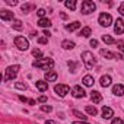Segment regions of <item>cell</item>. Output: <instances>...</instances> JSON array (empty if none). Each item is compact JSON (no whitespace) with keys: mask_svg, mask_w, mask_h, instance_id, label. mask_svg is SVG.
I'll return each mask as SVG.
<instances>
[{"mask_svg":"<svg viewBox=\"0 0 124 124\" xmlns=\"http://www.w3.org/2000/svg\"><path fill=\"white\" fill-rule=\"evenodd\" d=\"M32 64H34V67H38V69L51 72L53 67H54V60L53 58H41V60H35Z\"/></svg>","mask_w":124,"mask_h":124,"instance_id":"obj_1","label":"cell"},{"mask_svg":"<svg viewBox=\"0 0 124 124\" xmlns=\"http://www.w3.org/2000/svg\"><path fill=\"white\" fill-rule=\"evenodd\" d=\"M82 60H83V63H85V67L88 70H91L95 64H96V60L93 57V54L91 51H83L82 53Z\"/></svg>","mask_w":124,"mask_h":124,"instance_id":"obj_2","label":"cell"},{"mask_svg":"<svg viewBox=\"0 0 124 124\" xmlns=\"http://www.w3.org/2000/svg\"><path fill=\"white\" fill-rule=\"evenodd\" d=\"M19 69H21V67H19V64L9 66V67L6 69V73H5V80H6V82H9V80L15 79V78H16V75H18V70H19Z\"/></svg>","mask_w":124,"mask_h":124,"instance_id":"obj_3","label":"cell"},{"mask_svg":"<svg viewBox=\"0 0 124 124\" xmlns=\"http://www.w3.org/2000/svg\"><path fill=\"white\" fill-rule=\"evenodd\" d=\"M96 9V5L93 2H91V0H85V2H82V6H80V10L83 15H89L92 12H95Z\"/></svg>","mask_w":124,"mask_h":124,"instance_id":"obj_4","label":"cell"},{"mask_svg":"<svg viewBox=\"0 0 124 124\" xmlns=\"http://www.w3.org/2000/svg\"><path fill=\"white\" fill-rule=\"evenodd\" d=\"M98 22H99V25H101V26H105V28H107V26H109V25L112 23V18H111V15H109V13H105V12H104V13H101V15H99Z\"/></svg>","mask_w":124,"mask_h":124,"instance_id":"obj_5","label":"cell"},{"mask_svg":"<svg viewBox=\"0 0 124 124\" xmlns=\"http://www.w3.org/2000/svg\"><path fill=\"white\" fill-rule=\"evenodd\" d=\"M54 92H55L58 96L63 98V96H66V95L70 92V88H69L67 85H61V83H58V85L54 86Z\"/></svg>","mask_w":124,"mask_h":124,"instance_id":"obj_6","label":"cell"},{"mask_svg":"<svg viewBox=\"0 0 124 124\" xmlns=\"http://www.w3.org/2000/svg\"><path fill=\"white\" fill-rule=\"evenodd\" d=\"M15 45L19 48V50H28V47H29V42H28V39L26 38H23V37H16L15 38Z\"/></svg>","mask_w":124,"mask_h":124,"instance_id":"obj_7","label":"cell"},{"mask_svg":"<svg viewBox=\"0 0 124 124\" xmlns=\"http://www.w3.org/2000/svg\"><path fill=\"white\" fill-rule=\"evenodd\" d=\"M114 32H115L117 35L124 34V21H123V19L118 18V19L114 22Z\"/></svg>","mask_w":124,"mask_h":124,"instance_id":"obj_8","label":"cell"},{"mask_svg":"<svg viewBox=\"0 0 124 124\" xmlns=\"http://www.w3.org/2000/svg\"><path fill=\"white\" fill-rule=\"evenodd\" d=\"M72 95H73L75 98H85V96H86V92L83 91L82 86L76 85V86H73V89H72Z\"/></svg>","mask_w":124,"mask_h":124,"instance_id":"obj_9","label":"cell"},{"mask_svg":"<svg viewBox=\"0 0 124 124\" xmlns=\"http://www.w3.org/2000/svg\"><path fill=\"white\" fill-rule=\"evenodd\" d=\"M13 18H15L13 12H9V10H0V19H2V21H15Z\"/></svg>","mask_w":124,"mask_h":124,"instance_id":"obj_10","label":"cell"},{"mask_svg":"<svg viewBox=\"0 0 124 124\" xmlns=\"http://www.w3.org/2000/svg\"><path fill=\"white\" fill-rule=\"evenodd\" d=\"M102 117H104L105 120H109V118L114 117V111H112L109 107H102Z\"/></svg>","mask_w":124,"mask_h":124,"instance_id":"obj_11","label":"cell"},{"mask_svg":"<svg viewBox=\"0 0 124 124\" xmlns=\"http://www.w3.org/2000/svg\"><path fill=\"white\" fill-rule=\"evenodd\" d=\"M112 93L117 95V96H123L124 95V85H114L112 86Z\"/></svg>","mask_w":124,"mask_h":124,"instance_id":"obj_12","label":"cell"},{"mask_svg":"<svg viewBox=\"0 0 124 124\" xmlns=\"http://www.w3.org/2000/svg\"><path fill=\"white\" fill-rule=\"evenodd\" d=\"M35 86H37V89H38L39 92H45V91L48 89V83H47L45 80H37V82H35Z\"/></svg>","mask_w":124,"mask_h":124,"instance_id":"obj_13","label":"cell"},{"mask_svg":"<svg viewBox=\"0 0 124 124\" xmlns=\"http://www.w3.org/2000/svg\"><path fill=\"white\" fill-rule=\"evenodd\" d=\"M91 101H92L93 104H99V102L102 101L101 93H99L98 91H92V92H91Z\"/></svg>","mask_w":124,"mask_h":124,"instance_id":"obj_14","label":"cell"},{"mask_svg":"<svg viewBox=\"0 0 124 124\" xmlns=\"http://www.w3.org/2000/svg\"><path fill=\"white\" fill-rule=\"evenodd\" d=\"M101 86L102 88H108L109 85H111V76H108V75H104V76H101Z\"/></svg>","mask_w":124,"mask_h":124,"instance_id":"obj_15","label":"cell"},{"mask_svg":"<svg viewBox=\"0 0 124 124\" xmlns=\"http://www.w3.org/2000/svg\"><path fill=\"white\" fill-rule=\"evenodd\" d=\"M80 25H82V23H80L79 21H75V22H72V23L66 25V29L72 32V31H76V29H79V28H80Z\"/></svg>","mask_w":124,"mask_h":124,"instance_id":"obj_16","label":"cell"},{"mask_svg":"<svg viewBox=\"0 0 124 124\" xmlns=\"http://www.w3.org/2000/svg\"><path fill=\"white\" fill-rule=\"evenodd\" d=\"M45 80H47V82H55V80H57V73H55L54 70L47 72V73H45Z\"/></svg>","mask_w":124,"mask_h":124,"instance_id":"obj_17","label":"cell"},{"mask_svg":"<svg viewBox=\"0 0 124 124\" xmlns=\"http://www.w3.org/2000/svg\"><path fill=\"white\" fill-rule=\"evenodd\" d=\"M61 47H63L64 50H73L76 47V44L73 41H69V39H64L63 42H61Z\"/></svg>","mask_w":124,"mask_h":124,"instance_id":"obj_18","label":"cell"},{"mask_svg":"<svg viewBox=\"0 0 124 124\" xmlns=\"http://www.w3.org/2000/svg\"><path fill=\"white\" fill-rule=\"evenodd\" d=\"M38 26H41V28H50L51 26V21L47 19V18H42V19L38 21Z\"/></svg>","mask_w":124,"mask_h":124,"instance_id":"obj_19","label":"cell"},{"mask_svg":"<svg viewBox=\"0 0 124 124\" xmlns=\"http://www.w3.org/2000/svg\"><path fill=\"white\" fill-rule=\"evenodd\" d=\"M82 82H83V85H85V86H92L95 80H93V78H92L91 75H86V76H83Z\"/></svg>","mask_w":124,"mask_h":124,"instance_id":"obj_20","label":"cell"},{"mask_svg":"<svg viewBox=\"0 0 124 124\" xmlns=\"http://www.w3.org/2000/svg\"><path fill=\"white\" fill-rule=\"evenodd\" d=\"M34 8H35V6H34L32 3H25V5L21 6V10H22V13H28V12H31Z\"/></svg>","mask_w":124,"mask_h":124,"instance_id":"obj_21","label":"cell"},{"mask_svg":"<svg viewBox=\"0 0 124 124\" xmlns=\"http://www.w3.org/2000/svg\"><path fill=\"white\" fill-rule=\"evenodd\" d=\"M91 34H92V29H91L89 26L82 28V31L79 32V35H80V37H85V38H89V37H91Z\"/></svg>","mask_w":124,"mask_h":124,"instance_id":"obj_22","label":"cell"},{"mask_svg":"<svg viewBox=\"0 0 124 124\" xmlns=\"http://www.w3.org/2000/svg\"><path fill=\"white\" fill-rule=\"evenodd\" d=\"M101 55H102V57H105V58H108V60L115 58V54H114V53H111V51H108V50H101Z\"/></svg>","mask_w":124,"mask_h":124,"instance_id":"obj_23","label":"cell"},{"mask_svg":"<svg viewBox=\"0 0 124 124\" xmlns=\"http://www.w3.org/2000/svg\"><path fill=\"white\" fill-rule=\"evenodd\" d=\"M117 47H118V50L121 51V54H117V57L121 58V60H124V42H123V41H118V42H117Z\"/></svg>","mask_w":124,"mask_h":124,"instance_id":"obj_24","label":"cell"},{"mask_svg":"<svg viewBox=\"0 0 124 124\" xmlns=\"http://www.w3.org/2000/svg\"><path fill=\"white\" fill-rule=\"evenodd\" d=\"M102 41L105 42V44H108V45H111V44H115L117 41L112 38V37H109V35H102Z\"/></svg>","mask_w":124,"mask_h":124,"instance_id":"obj_25","label":"cell"},{"mask_svg":"<svg viewBox=\"0 0 124 124\" xmlns=\"http://www.w3.org/2000/svg\"><path fill=\"white\" fill-rule=\"evenodd\" d=\"M85 109H86V112H88L89 115H93V117H95V115L98 114V109H96L95 107H91V105H86V108H85Z\"/></svg>","mask_w":124,"mask_h":124,"instance_id":"obj_26","label":"cell"},{"mask_svg":"<svg viewBox=\"0 0 124 124\" xmlns=\"http://www.w3.org/2000/svg\"><path fill=\"white\" fill-rule=\"evenodd\" d=\"M64 6L70 10H75L76 9V2L75 0H67V2H64Z\"/></svg>","mask_w":124,"mask_h":124,"instance_id":"obj_27","label":"cell"},{"mask_svg":"<svg viewBox=\"0 0 124 124\" xmlns=\"http://www.w3.org/2000/svg\"><path fill=\"white\" fill-rule=\"evenodd\" d=\"M12 28H15V29H18V31H21V29L23 28V25H22V22H21L19 19H15V21L12 22Z\"/></svg>","mask_w":124,"mask_h":124,"instance_id":"obj_28","label":"cell"},{"mask_svg":"<svg viewBox=\"0 0 124 124\" xmlns=\"http://www.w3.org/2000/svg\"><path fill=\"white\" fill-rule=\"evenodd\" d=\"M32 55H34L35 58L41 60V58H42V51H41V50H38V48H34V50H32Z\"/></svg>","mask_w":124,"mask_h":124,"instance_id":"obj_29","label":"cell"},{"mask_svg":"<svg viewBox=\"0 0 124 124\" xmlns=\"http://www.w3.org/2000/svg\"><path fill=\"white\" fill-rule=\"evenodd\" d=\"M73 115H75V117H78V118H80L82 121H85V120L88 118L85 114H82V112H80V111H78V109H73Z\"/></svg>","mask_w":124,"mask_h":124,"instance_id":"obj_30","label":"cell"},{"mask_svg":"<svg viewBox=\"0 0 124 124\" xmlns=\"http://www.w3.org/2000/svg\"><path fill=\"white\" fill-rule=\"evenodd\" d=\"M15 88H16V89H22V91H25V89H26V85L22 83V82H16V83H15Z\"/></svg>","mask_w":124,"mask_h":124,"instance_id":"obj_31","label":"cell"},{"mask_svg":"<svg viewBox=\"0 0 124 124\" xmlns=\"http://www.w3.org/2000/svg\"><path fill=\"white\" fill-rule=\"evenodd\" d=\"M37 13H38V16H39V19H42V18L45 16V13H47V12H45V9H38V12H37Z\"/></svg>","mask_w":124,"mask_h":124,"instance_id":"obj_32","label":"cell"},{"mask_svg":"<svg viewBox=\"0 0 124 124\" xmlns=\"http://www.w3.org/2000/svg\"><path fill=\"white\" fill-rule=\"evenodd\" d=\"M41 109H42L44 112H51V111H53V108H51L50 105H42V107H41Z\"/></svg>","mask_w":124,"mask_h":124,"instance_id":"obj_33","label":"cell"},{"mask_svg":"<svg viewBox=\"0 0 124 124\" xmlns=\"http://www.w3.org/2000/svg\"><path fill=\"white\" fill-rule=\"evenodd\" d=\"M48 42V38L47 37H41V38H38V44H47Z\"/></svg>","mask_w":124,"mask_h":124,"instance_id":"obj_34","label":"cell"},{"mask_svg":"<svg viewBox=\"0 0 124 124\" xmlns=\"http://www.w3.org/2000/svg\"><path fill=\"white\" fill-rule=\"evenodd\" d=\"M111 124H124V121H123L121 118H118V117H117V118H114V120H112V123H111Z\"/></svg>","mask_w":124,"mask_h":124,"instance_id":"obj_35","label":"cell"},{"mask_svg":"<svg viewBox=\"0 0 124 124\" xmlns=\"http://www.w3.org/2000/svg\"><path fill=\"white\" fill-rule=\"evenodd\" d=\"M67 64H69V67L72 69V72H75V69H76V63H75V61H69Z\"/></svg>","mask_w":124,"mask_h":124,"instance_id":"obj_36","label":"cell"},{"mask_svg":"<svg viewBox=\"0 0 124 124\" xmlns=\"http://www.w3.org/2000/svg\"><path fill=\"white\" fill-rule=\"evenodd\" d=\"M6 3H8L9 6H16V5H18L16 0H6Z\"/></svg>","mask_w":124,"mask_h":124,"instance_id":"obj_37","label":"cell"},{"mask_svg":"<svg viewBox=\"0 0 124 124\" xmlns=\"http://www.w3.org/2000/svg\"><path fill=\"white\" fill-rule=\"evenodd\" d=\"M118 12H120V13H121L123 16H124V2H123V3H121L120 6H118Z\"/></svg>","mask_w":124,"mask_h":124,"instance_id":"obj_38","label":"cell"},{"mask_svg":"<svg viewBox=\"0 0 124 124\" xmlns=\"http://www.w3.org/2000/svg\"><path fill=\"white\" fill-rule=\"evenodd\" d=\"M38 102H47V96H45V95H41V96L38 98Z\"/></svg>","mask_w":124,"mask_h":124,"instance_id":"obj_39","label":"cell"},{"mask_svg":"<svg viewBox=\"0 0 124 124\" xmlns=\"http://www.w3.org/2000/svg\"><path fill=\"white\" fill-rule=\"evenodd\" d=\"M89 44H91L93 48H95V47H98V41H96V39H91V42H89Z\"/></svg>","mask_w":124,"mask_h":124,"instance_id":"obj_40","label":"cell"},{"mask_svg":"<svg viewBox=\"0 0 124 124\" xmlns=\"http://www.w3.org/2000/svg\"><path fill=\"white\" fill-rule=\"evenodd\" d=\"M19 101H22V102H28L29 99H26L25 96H22V95H19Z\"/></svg>","mask_w":124,"mask_h":124,"instance_id":"obj_41","label":"cell"},{"mask_svg":"<svg viewBox=\"0 0 124 124\" xmlns=\"http://www.w3.org/2000/svg\"><path fill=\"white\" fill-rule=\"evenodd\" d=\"M72 124H89V123H86V121H75Z\"/></svg>","mask_w":124,"mask_h":124,"instance_id":"obj_42","label":"cell"},{"mask_svg":"<svg viewBox=\"0 0 124 124\" xmlns=\"http://www.w3.org/2000/svg\"><path fill=\"white\" fill-rule=\"evenodd\" d=\"M44 35H45V37H47V38H48V37H50V35H51V34H50V31H47V29H44Z\"/></svg>","mask_w":124,"mask_h":124,"instance_id":"obj_43","label":"cell"},{"mask_svg":"<svg viewBox=\"0 0 124 124\" xmlns=\"http://www.w3.org/2000/svg\"><path fill=\"white\" fill-rule=\"evenodd\" d=\"M45 124H55V121H53V120H47Z\"/></svg>","mask_w":124,"mask_h":124,"instance_id":"obj_44","label":"cell"},{"mask_svg":"<svg viewBox=\"0 0 124 124\" xmlns=\"http://www.w3.org/2000/svg\"><path fill=\"white\" fill-rule=\"evenodd\" d=\"M60 16H61V19H67V15L66 13H60Z\"/></svg>","mask_w":124,"mask_h":124,"instance_id":"obj_45","label":"cell"},{"mask_svg":"<svg viewBox=\"0 0 124 124\" xmlns=\"http://www.w3.org/2000/svg\"><path fill=\"white\" fill-rule=\"evenodd\" d=\"M28 104H31V105H35V101H34V99H29V101H28Z\"/></svg>","mask_w":124,"mask_h":124,"instance_id":"obj_46","label":"cell"}]
</instances>
